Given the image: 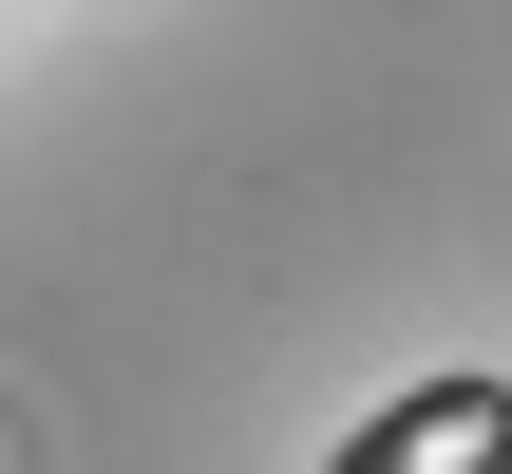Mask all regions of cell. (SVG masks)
I'll return each mask as SVG.
<instances>
[{"instance_id":"1","label":"cell","mask_w":512,"mask_h":474,"mask_svg":"<svg viewBox=\"0 0 512 474\" xmlns=\"http://www.w3.org/2000/svg\"><path fill=\"white\" fill-rule=\"evenodd\" d=\"M323 474H512V380L494 361H437V380H399Z\"/></svg>"}]
</instances>
